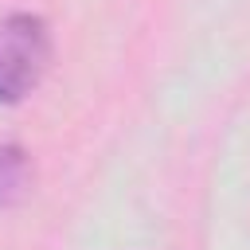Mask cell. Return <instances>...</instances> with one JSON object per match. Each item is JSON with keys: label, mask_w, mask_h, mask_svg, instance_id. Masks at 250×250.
<instances>
[{"label": "cell", "mask_w": 250, "mask_h": 250, "mask_svg": "<svg viewBox=\"0 0 250 250\" xmlns=\"http://www.w3.org/2000/svg\"><path fill=\"white\" fill-rule=\"evenodd\" d=\"M31 191V156L20 145H0V207L23 203Z\"/></svg>", "instance_id": "obj_2"}, {"label": "cell", "mask_w": 250, "mask_h": 250, "mask_svg": "<svg viewBox=\"0 0 250 250\" xmlns=\"http://www.w3.org/2000/svg\"><path fill=\"white\" fill-rule=\"evenodd\" d=\"M51 62V27L43 16L12 12L0 20V105L23 102Z\"/></svg>", "instance_id": "obj_1"}]
</instances>
